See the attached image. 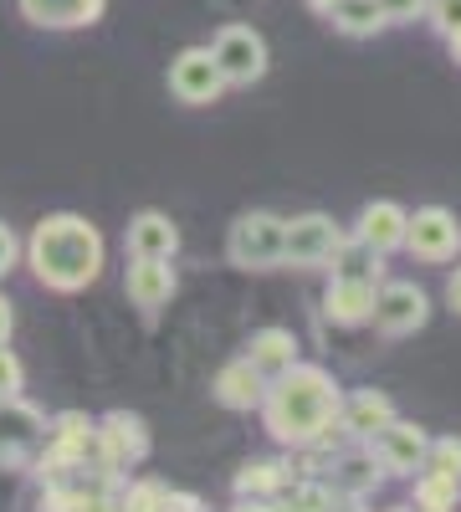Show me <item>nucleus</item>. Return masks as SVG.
<instances>
[{"label": "nucleus", "mask_w": 461, "mask_h": 512, "mask_svg": "<svg viewBox=\"0 0 461 512\" xmlns=\"http://www.w3.org/2000/svg\"><path fill=\"white\" fill-rule=\"evenodd\" d=\"M328 26L339 31V36L369 41V36H380L390 21L380 11V0H333V6H328Z\"/></svg>", "instance_id": "4be33fe9"}, {"label": "nucleus", "mask_w": 461, "mask_h": 512, "mask_svg": "<svg viewBox=\"0 0 461 512\" xmlns=\"http://www.w3.org/2000/svg\"><path fill=\"white\" fill-rule=\"evenodd\" d=\"M339 405H344V384L333 379L323 364H292L282 374L267 379V395H262V420H267V436L287 451H303V446H328L339 451Z\"/></svg>", "instance_id": "f257e3e1"}, {"label": "nucleus", "mask_w": 461, "mask_h": 512, "mask_svg": "<svg viewBox=\"0 0 461 512\" xmlns=\"http://www.w3.org/2000/svg\"><path fill=\"white\" fill-rule=\"evenodd\" d=\"M170 93H175L185 108H211V103H221L226 77H221L211 47H185V52L170 62Z\"/></svg>", "instance_id": "1a4fd4ad"}, {"label": "nucleus", "mask_w": 461, "mask_h": 512, "mask_svg": "<svg viewBox=\"0 0 461 512\" xmlns=\"http://www.w3.org/2000/svg\"><path fill=\"white\" fill-rule=\"evenodd\" d=\"M344 246V226L323 216V210H303V216L282 221V267L318 272L333 262V251Z\"/></svg>", "instance_id": "20e7f679"}, {"label": "nucleus", "mask_w": 461, "mask_h": 512, "mask_svg": "<svg viewBox=\"0 0 461 512\" xmlns=\"http://www.w3.org/2000/svg\"><path fill=\"white\" fill-rule=\"evenodd\" d=\"M103 231L88 216H72V210H57V216L36 221L31 241H26V262L36 272L41 287L52 292H88L103 277Z\"/></svg>", "instance_id": "f03ea898"}, {"label": "nucleus", "mask_w": 461, "mask_h": 512, "mask_svg": "<svg viewBox=\"0 0 461 512\" xmlns=\"http://www.w3.org/2000/svg\"><path fill=\"white\" fill-rule=\"evenodd\" d=\"M16 262H21V241H16V231L6 221H0V277H6Z\"/></svg>", "instance_id": "7c9ffc66"}, {"label": "nucleus", "mask_w": 461, "mask_h": 512, "mask_svg": "<svg viewBox=\"0 0 461 512\" xmlns=\"http://www.w3.org/2000/svg\"><path fill=\"white\" fill-rule=\"evenodd\" d=\"M395 415H400V410H395V400H390L385 390H354V395H344V405H339V441L369 446Z\"/></svg>", "instance_id": "4468645a"}, {"label": "nucleus", "mask_w": 461, "mask_h": 512, "mask_svg": "<svg viewBox=\"0 0 461 512\" xmlns=\"http://www.w3.org/2000/svg\"><path fill=\"white\" fill-rule=\"evenodd\" d=\"M180 251V226L164 210H139L129 221V256H149V262H175Z\"/></svg>", "instance_id": "6ab92c4d"}, {"label": "nucleus", "mask_w": 461, "mask_h": 512, "mask_svg": "<svg viewBox=\"0 0 461 512\" xmlns=\"http://www.w3.org/2000/svg\"><path fill=\"white\" fill-rule=\"evenodd\" d=\"M175 267L170 262H149V256H134L129 272H123V292H129V303L144 313V318H159V308H170L175 297Z\"/></svg>", "instance_id": "2eb2a0df"}, {"label": "nucleus", "mask_w": 461, "mask_h": 512, "mask_svg": "<svg viewBox=\"0 0 461 512\" xmlns=\"http://www.w3.org/2000/svg\"><path fill=\"white\" fill-rule=\"evenodd\" d=\"M333 502H339V492L323 477H292V487L277 497L282 512H333Z\"/></svg>", "instance_id": "5701e85b"}, {"label": "nucleus", "mask_w": 461, "mask_h": 512, "mask_svg": "<svg viewBox=\"0 0 461 512\" xmlns=\"http://www.w3.org/2000/svg\"><path fill=\"white\" fill-rule=\"evenodd\" d=\"M369 451L380 456V466H385V477H415L426 466V451H431V431L426 425H415V420H390L380 436L369 441Z\"/></svg>", "instance_id": "9d476101"}, {"label": "nucleus", "mask_w": 461, "mask_h": 512, "mask_svg": "<svg viewBox=\"0 0 461 512\" xmlns=\"http://www.w3.org/2000/svg\"><path fill=\"white\" fill-rule=\"evenodd\" d=\"M446 303H451V313L461 318V267H456V272L446 277Z\"/></svg>", "instance_id": "473e14b6"}, {"label": "nucleus", "mask_w": 461, "mask_h": 512, "mask_svg": "<svg viewBox=\"0 0 461 512\" xmlns=\"http://www.w3.org/2000/svg\"><path fill=\"white\" fill-rule=\"evenodd\" d=\"M98 446H103V456H108L113 472H129V466L149 461L154 436H149L144 415H134V410H108V415L98 420Z\"/></svg>", "instance_id": "9b49d317"}, {"label": "nucleus", "mask_w": 461, "mask_h": 512, "mask_svg": "<svg viewBox=\"0 0 461 512\" xmlns=\"http://www.w3.org/2000/svg\"><path fill=\"white\" fill-rule=\"evenodd\" d=\"M211 57L226 77V88H251V82H262L267 62H272L262 31H251V26H221V36L211 41Z\"/></svg>", "instance_id": "6e6552de"}, {"label": "nucleus", "mask_w": 461, "mask_h": 512, "mask_svg": "<svg viewBox=\"0 0 461 512\" xmlns=\"http://www.w3.org/2000/svg\"><path fill=\"white\" fill-rule=\"evenodd\" d=\"M292 477H298V466H292L287 456H251V461L236 466L231 487H236V497H267V502H277L292 487Z\"/></svg>", "instance_id": "a211bd4d"}, {"label": "nucleus", "mask_w": 461, "mask_h": 512, "mask_svg": "<svg viewBox=\"0 0 461 512\" xmlns=\"http://www.w3.org/2000/svg\"><path fill=\"white\" fill-rule=\"evenodd\" d=\"M410 507H421V512H456L461 507V482L421 466V472H415V502Z\"/></svg>", "instance_id": "b1692460"}, {"label": "nucleus", "mask_w": 461, "mask_h": 512, "mask_svg": "<svg viewBox=\"0 0 461 512\" xmlns=\"http://www.w3.org/2000/svg\"><path fill=\"white\" fill-rule=\"evenodd\" d=\"M328 487L339 492V497H374L385 487V466H380V456H374L369 446H359V441H344L339 451L328 456Z\"/></svg>", "instance_id": "f8f14e48"}, {"label": "nucleus", "mask_w": 461, "mask_h": 512, "mask_svg": "<svg viewBox=\"0 0 461 512\" xmlns=\"http://www.w3.org/2000/svg\"><path fill=\"white\" fill-rule=\"evenodd\" d=\"M231 512H282L277 502H267V497H236L231 502Z\"/></svg>", "instance_id": "2f4dec72"}, {"label": "nucleus", "mask_w": 461, "mask_h": 512, "mask_svg": "<svg viewBox=\"0 0 461 512\" xmlns=\"http://www.w3.org/2000/svg\"><path fill=\"white\" fill-rule=\"evenodd\" d=\"M47 441V410L31 400H0V466L6 472H21V466L41 451Z\"/></svg>", "instance_id": "0eeeda50"}, {"label": "nucleus", "mask_w": 461, "mask_h": 512, "mask_svg": "<svg viewBox=\"0 0 461 512\" xmlns=\"http://www.w3.org/2000/svg\"><path fill=\"white\" fill-rule=\"evenodd\" d=\"M400 251H410L415 262H426V267H446V262L461 256V221L446 205H421L405 221V246Z\"/></svg>", "instance_id": "39448f33"}, {"label": "nucleus", "mask_w": 461, "mask_h": 512, "mask_svg": "<svg viewBox=\"0 0 461 512\" xmlns=\"http://www.w3.org/2000/svg\"><path fill=\"white\" fill-rule=\"evenodd\" d=\"M36 512H82V482H57L36 492Z\"/></svg>", "instance_id": "a878e982"}, {"label": "nucleus", "mask_w": 461, "mask_h": 512, "mask_svg": "<svg viewBox=\"0 0 461 512\" xmlns=\"http://www.w3.org/2000/svg\"><path fill=\"white\" fill-rule=\"evenodd\" d=\"M11 328H16V313H11L6 297H0V344H11Z\"/></svg>", "instance_id": "72a5a7b5"}, {"label": "nucleus", "mask_w": 461, "mask_h": 512, "mask_svg": "<svg viewBox=\"0 0 461 512\" xmlns=\"http://www.w3.org/2000/svg\"><path fill=\"white\" fill-rule=\"evenodd\" d=\"M380 11H385L390 26H410V21L426 16V0H380Z\"/></svg>", "instance_id": "c85d7f7f"}, {"label": "nucleus", "mask_w": 461, "mask_h": 512, "mask_svg": "<svg viewBox=\"0 0 461 512\" xmlns=\"http://www.w3.org/2000/svg\"><path fill=\"white\" fill-rule=\"evenodd\" d=\"M369 323L385 338H410L431 323V292L415 282H380L374 287V313Z\"/></svg>", "instance_id": "423d86ee"}, {"label": "nucleus", "mask_w": 461, "mask_h": 512, "mask_svg": "<svg viewBox=\"0 0 461 512\" xmlns=\"http://www.w3.org/2000/svg\"><path fill=\"white\" fill-rule=\"evenodd\" d=\"M241 359L257 369V374L272 379V374L298 364V333H292V328H257V333L246 338V354Z\"/></svg>", "instance_id": "aec40b11"}, {"label": "nucleus", "mask_w": 461, "mask_h": 512, "mask_svg": "<svg viewBox=\"0 0 461 512\" xmlns=\"http://www.w3.org/2000/svg\"><path fill=\"white\" fill-rule=\"evenodd\" d=\"M385 512H415V507H385Z\"/></svg>", "instance_id": "e433bc0d"}, {"label": "nucleus", "mask_w": 461, "mask_h": 512, "mask_svg": "<svg viewBox=\"0 0 461 512\" xmlns=\"http://www.w3.org/2000/svg\"><path fill=\"white\" fill-rule=\"evenodd\" d=\"M262 395H267V374H257L246 359H231L221 374H216V400L226 405V410H257L262 405Z\"/></svg>", "instance_id": "412c9836"}, {"label": "nucleus", "mask_w": 461, "mask_h": 512, "mask_svg": "<svg viewBox=\"0 0 461 512\" xmlns=\"http://www.w3.org/2000/svg\"><path fill=\"white\" fill-rule=\"evenodd\" d=\"M21 390H26V364L0 344V400H16Z\"/></svg>", "instance_id": "cd10ccee"}, {"label": "nucleus", "mask_w": 461, "mask_h": 512, "mask_svg": "<svg viewBox=\"0 0 461 512\" xmlns=\"http://www.w3.org/2000/svg\"><path fill=\"white\" fill-rule=\"evenodd\" d=\"M426 21L436 26V36H456L461 31V0H426Z\"/></svg>", "instance_id": "bb28decb"}, {"label": "nucleus", "mask_w": 461, "mask_h": 512, "mask_svg": "<svg viewBox=\"0 0 461 512\" xmlns=\"http://www.w3.org/2000/svg\"><path fill=\"white\" fill-rule=\"evenodd\" d=\"M405 221H410V210L400 200H369L359 216H354V231L349 241L369 256H390L405 246Z\"/></svg>", "instance_id": "ddd939ff"}, {"label": "nucleus", "mask_w": 461, "mask_h": 512, "mask_svg": "<svg viewBox=\"0 0 461 512\" xmlns=\"http://www.w3.org/2000/svg\"><path fill=\"white\" fill-rule=\"evenodd\" d=\"M333 512H369L359 497H339V502H333Z\"/></svg>", "instance_id": "f704fd0d"}, {"label": "nucleus", "mask_w": 461, "mask_h": 512, "mask_svg": "<svg viewBox=\"0 0 461 512\" xmlns=\"http://www.w3.org/2000/svg\"><path fill=\"white\" fill-rule=\"evenodd\" d=\"M226 262L236 272H277L282 267V216L241 210L226 231Z\"/></svg>", "instance_id": "7ed1b4c3"}, {"label": "nucleus", "mask_w": 461, "mask_h": 512, "mask_svg": "<svg viewBox=\"0 0 461 512\" xmlns=\"http://www.w3.org/2000/svg\"><path fill=\"white\" fill-rule=\"evenodd\" d=\"M159 512H211L195 492H180V487H164V502H159Z\"/></svg>", "instance_id": "c756f323"}, {"label": "nucleus", "mask_w": 461, "mask_h": 512, "mask_svg": "<svg viewBox=\"0 0 461 512\" xmlns=\"http://www.w3.org/2000/svg\"><path fill=\"white\" fill-rule=\"evenodd\" d=\"M451 62H461V31L451 36Z\"/></svg>", "instance_id": "c9c22d12"}, {"label": "nucleus", "mask_w": 461, "mask_h": 512, "mask_svg": "<svg viewBox=\"0 0 461 512\" xmlns=\"http://www.w3.org/2000/svg\"><path fill=\"white\" fill-rule=\"evenodd\" d=\"M426 472H441L451 482H461V436H441L426 451Z\"/></svg>", "instance_id": "393cba45"}, {"label": "nucleus", "mask_w": 461, "mask_h": 512, "mask_svg": "<svg viewBox=\"0 0 461 512\" xmlns=\"http://www.w3.org/2000/svg\"><path fill=\"white\" fill-rule=\"evenodd\" d=\"M374 287L369 277H349V272H333L328 292H323V318L339 323V328H364L374 313Z\"/></svg>", "instance_id": "dca6fc26"}, {"label": "nucleus", "mask_w": 461, "mask_h": 512, "mask_svg": "<svg viewBox=\"0 0 461 512\" xmlns=\"http://www.w3.org/2000/svg\"><path fill=\"white\" fill-rule=\"evenodd\" d=\"M16 6L36 31H82L103 21L108 0H16Z\"/></svg>", "instance_id": "f3484780"}]
</instances>
